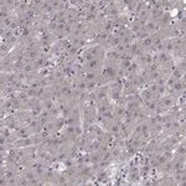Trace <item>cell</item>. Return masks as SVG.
<instances>
[{
  "label": "cell",
  "mask_w": 186,
  "mask_h": 186,
  "mask_svg": "<svg viewBox=\"0 0 186 186\" xmlns=\"http://www.w3.org/2000/svg\"><path fill=\"white\" fill-rule=\"evenodd\" d=\"M91 154V161H92V165L93 164H98L101 161V153L99 152H93V153H89Z\"/></svg>",
  "instance_id": "6"
},
{
  "label": "cell",
  "mask_w": 186,
  "mask_h": 186,
  "mask_svg": "<svg viewBox=\"0 0 186 186\" xmlns=\"http://www.w3.org/2000/svg\"><path fill=\"white\" fill-rule=\"evenodd\" d=\"M145 87H146L150 92H152V93H154V95L156 96V91H158V87H159V86H158L155 82H154V83H148Z\"/></svg>",
  "instance_id": "10"
},
{
  "label": "cell",
  "mask_w": 186,
  "mask_h": 186,
  "mask_svg": "<svg viewBox=\"0 0 186 186\" xmlns=\"http://www.w3.org/2000/svg\"><path fill=\"white\" fill-rule=\"evenodd\" d=\"M25 92L27 93V96H29L30 98H36V89H34V88H31V87H27V88L25 89Z\"/></svg>",
  "instance_id": "11"
},
{
  "label": "cell",
  "mask_w": 186,
  "mask_h": 186,
  "mask_svg": "<svg viewBox=\"0 0 186 186\" xmlns=\"http://www.w3.org/2000/svg\"><path fill=\"white\" fill-rule=\"evenodd\" d=\"M103 65H104L103 61H101L98 59H93L91 62L85 65V69L86 71H91V72H101Z\"/></svg>",
  "instance_id": "3"
},
{
  "label": "cell",
  "mask_w": 186,
  "mask_h": 186,
  "mask_svg": "<svg viewBox=\"0 0 186 186\" xmlns=\"http://www.w3.org/2000/svg\"><path fill=\"white\" fill-rule=\"evenodd\" d=\"M164 52L168 53V55H171L174 57V53H175V47H174L172 39H165L164 40Z\"/></svg>",
  "instance_id": "5"
},
{
  "label": "cell",
  "mask_w": 186,
  "mask_h": 186,
  "mask_svg": "<svg viewBox=\"0 0 186 186\" xmlns=\"http://www.w3.org/2000/svg\"><path fill=\"white\" fill-rule=\"evenodd\" d=\"M98 82H87V92L89 91H95L98 87Z\"/></svg>",
  "instance_id": "12"
},
{
  "label": "cell",
  "mask_w": 186,
  "mask_h": 186,
  "mask_svg": "<svg viewBox=\"0 0 186 186\" xmlns=\"http://www.w3.org/2000/svg\"><path fill=\"white\" fill-rule=\"evenodd\" d=\"M159 106L162 107L165 111L170 112L174 108H176V97L174 95H166V96H162L159 98Z\"/></svg>",
  "instance_id": "1"
},
{
  "label": "cell",
  "mask_w": 186,
  "mask_h": 186,
  "mask_svg": "<svg viewBox=\"0 0 186 186\" xmlns=\"http://www.w3.org/2000/svg\"><path fill=\"white\" fill-rule=\"evenodd\" d=\"M108 91H109V85L98 86L95 89V93H96V103L107 101L108 99Z\"/></svg>",
  "instance_id": "2"
},
{
  "label": "cell",
  "mask_w": 186,
  "mask_h": 186,
  "mask_svg": "<svg viewBox=\"0 0 186 186\" xmlns=\"http://www.w3.org/2000/svg\"><path fill=\"white\" fill-rule=\"evenodd\" d=\"M174 154L175 155H180V156H185L186 155V140L184 139V140L179 142L175 148H174Z\"/></svg>",
  "instance_id": "4"
},
{
  "label": "cell",
  "mask_w": 186,
  "mask_h": 186,
  "mask_svg": "<svg viewBox=\"0 0 186 186\" xmlns=\"http://www.w3.org/2000/svg\"><path fill=\"white\" fill-rule=\"evenodd\" d=\"M77 82H78V92L87 91V82L83 78H77Z\"/></svg>",
  "instance_id": "8"
},
{
  "label": "cell",
  "mask_w": 186,
  "mask_h": 186,
  "mask_svg": "<svg viewBox=\"0 0 186 186\" xmlns=\"http://www.w3.org/2000/svg\"><path fill=\"white\" fill-rule=\"evenodd\" d=\"M57 22L56 21H51V20H49V22H47V31L50 32V34H56V30H57Z\"/></svg>",
  "instance_id": "7"
},
{
  "label": "cell",
  "mask_w": 186,
  "mask_h": 186,
  "mask_svg": "<svg viewBox=\"0 0 186 186\" xmlns=\"http://www.w3.org/2000/svg\"><path fill=\"white\" fill-rule=\"evenodd\" d=\"M159 69H160V66L154 61L153 63H150L148 67H146V71L150 73V72H156V71H159Z\"/></svg>",
  "instance_id": "9"
}]
</instances>
